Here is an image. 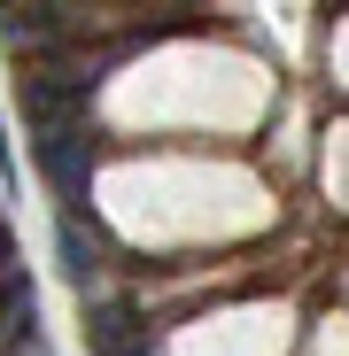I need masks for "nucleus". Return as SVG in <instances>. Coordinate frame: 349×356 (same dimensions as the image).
Instances as JSON below:
<instances>
[{"label":"nucleus","instance_id":"obj_2","mask_svg":"<svg viewBox=\"0 0 349 356\" xmlns=\"http://www.w3.org/2000/svg\"><path fill=\"white\" fill-rule=\"evenodd\" d=\"M86 348L93 356H155V325L132 294L101 286V294H86Z\"/></svg>","mask_w":349,"mask_h":356},{"label":"nucleus","instance_id":"obj_3","mask_svg":"<svg viewBox=\"0 0 349 356\" xmlns=\"http://www.w3.org/2000/svg\"><path fill=\"white\" fill-rule=\"evenodd\" d=\"M54 256H63V279L78 294H101L109 286V248H101V232H93V209H86V225L63 209V225H54Z\"/></svg>","mask_w":349,"mask_h":356},{"label":"nucleus","instance_id":"obj_1","mask_svg":"<svg viewBox=\"0 0 349 356\" xmlns=\"http://www.w3.org/2000/svg\"><path fill=\"white\" fill-rule=\"evenodd\" d=\"M31 155H39V178L54 186V202L86 209V186H93V124H86V116L31 124Z\"/></svg>","mask_w":349,"mask_h":356}]
</instances>
